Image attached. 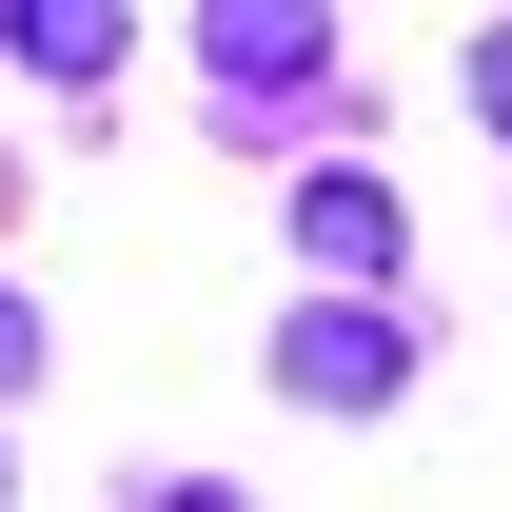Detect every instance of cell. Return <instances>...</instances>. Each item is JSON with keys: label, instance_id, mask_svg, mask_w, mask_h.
<instances>
[{"label": "cell", "instance_id": "1", "mask_svg": "<svg viewBox=\"0 0 512 512\" xmlns=\"http://www.w3.org/2000/svg\"><path fill=\"white\" fill-rule=\"evenodd\" d=\"M394 375H414V335H394L375 296H316V316H276V394H296V414H375Z\"/></svg>", "mask_w": 512, "mask_h": 512}, {"label": "cell", "instance_id": "2", "mask_svg": "<svg viewBox=\"0 0 512 512\" xmlns=\"http://www.w3.org/2000/svg\"><path fill=\"white\" fill-rule=\"evenodd\" d=\"M394 237H414V217H394V178H296V256H316L335 296H375Z\"/></svg>", "mask_w": 512, "mask_h": 512}, {"label": "cell", "instance_id": "3", "mask_svg": "<svg viewBox=\"0 0 512 512\" xmlns=\"http://www.w3.org/2000/svg\"><path fill=\"white\" fill-rule=\"evenodd\" d=\"M197 60L237 79V99H296V79H316V20H276V0H237V20H197Z\"/></svg>", "mask_w": 512, "mask_h": 512}, {"label": "cell", "instance_id": "4", "mask_svg": "<svg viewBox=\"0 0 512 512\" xmlns=\"http://www.w3.org/2000/svg\"><path fill=\"white\" fill-rule=\"evenodd\" d=\"M20 79H119V20L99 0H20Z\"/></svg>", "mask_w": 512, "mask_h": 512}, {"label": "cell", "instance_id": "5", "mask_svg": "<svg viewBox=\"0 0 512 512\" xmlns=\"http://www.w3.org/2000/svg\"><path fill=\"white\" fill-rule=\"evenodd\" d=\"M473 119L512 138V20H493V40H473Z\"/></svg>", "mask_w": 512, "mask_h": 512}, {"label": "cell", "instance_id": "6", "mask_svg": "<svg viewBox=\"0 0 512 512\" xmlns=\"http://www.w3.org/2000/svg\"><path fill=\"white\" fill-rule=\"evenodd\" d=\"M20 375H40V296H0V394H20Z\"/></svg>", "mask_w": 512, "mask_h": 512}, {"label": "cell", "instance_id": "7", "mask_svg": "<svg viewBox=\"0 0 512 512\" xmlns=\"http://www.w3.org/2000/svg\"><path fill=\"white\" fill-rule=\"evenodd\" d=\"M158 512H237V493H158Z\"/></svg>", "mask_w": 512, "mask_h": 512}]
</instances>
